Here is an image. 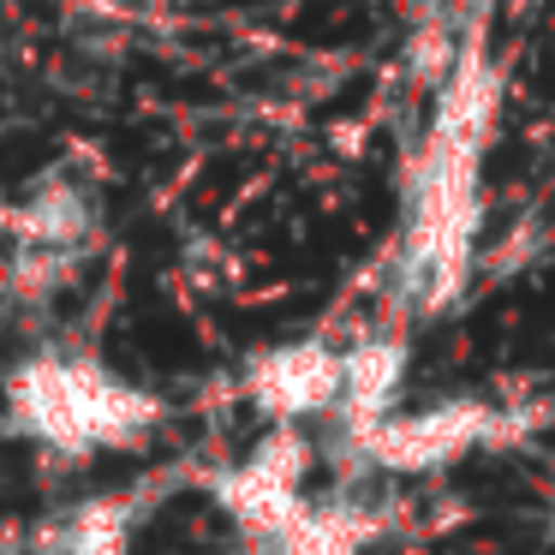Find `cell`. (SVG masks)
<instances>
[{
  "label": "cell",
  "mask_w": 555,
  "mask_h": 555,
  "mask_svg": "<svg viewBox=\"0 0 555 555\" xmlns=\"http://www.w3.org/2000/svg\"><path fill=\"white\" fill-rule=\"evenodd\" d=\"M502 108V78L483 61H460L436 96V120L424 138L418 162L406 173V221L400 245L388 257V299L395 311L436 317L460 305V293L478 275V228H483V197H478V162L483 138Z\"/></svg>",
  "instance_id": "6da1fadb"
},
{
  "label": "cell",
  "mask_w": 555,
  "mask_h": 555,
  "mask_svg": "<svg viewBox=\"0 0 555 555\" xmlns=\"http://www.w3.org/2000/svg\"><path fill=\"white\" fill-rule=\"evenodd\" d=\"M0 418L7 436L42 448L54 460L126 454L162 430V400L78 347H37L0 376Z\"/></svg>",
  "instance_id": "7a4b0ae2"
},
{
  "label": "cell",
  "mask_w": 555,
  "mask_h": 555,
  "mask_svg": "<svg viewBox=\"0 0 555 555\" xmlns=\"http://www.w3.org/2000/svg\"><path fill=\"white\" fill-rule=\"evenodd\" d=\"M507 412L495 400H430L418 412H395L388 424H376L371 436H347V448L359 454V466L388 472V478H430V472L460 466L466 454L502 442Z\"/></svg>",
  "instance_id": "3957f363"
},
{
  "label": "cell",
  "mask_w": 555,
  "mask_h": 555,
  "mask_svg": "<svg viewBox=\"0 0 555 555\" xmlns=\"http://www.w3.org/2000/svg\"><path fill=\"white\" fill-rule=\"evenodd\" d=\"M340 388H347V347L328 335H293L275 340L251 359L245 371V400L263 412L269 424H317L340 412Z\"/></svg>",
  "instance_id": "277c9868"
},
{
  "label": "cell",
  "mask_w": 555,
  "mask_h": 555,
  "mask_svg": "<svg viewBox=\"0 0 555 555\" xmlns=\"http://www.w3.org/2000/svg\"><path fill=\"white\" fill-rule=\"evenodd\" d=\"M102 233V197L85 173L49 168L7 204V245L13 251H54L85 263Z\"/></svg>",
  "instance_id": "5b68a950"
},
{
  "label": "cell",
  "mask_w": 555,
  "mask_h": 555,
  "mask_svg": "<svg viewBox=\"0 0 555 555\" xmlns=\"http://www.w3.org/2000/svg\"><path fill=\"white\" fill-rule=\"evenodd\" d=\"M412 376V347L400 328H364L347 340V388H340L335 430L340 436H371L376 424H388L400 412Z\"/></svg>",
  "instance_id": "8992f818"
},
{
  "label": "cell",
  "mask_w": 555,
  "mask_h": 555,
  "mask_svg": "<svg viewBox=\"0 0 555 555\" xmlns=\"http://www.w3.org/2000/svg\"><path fill=\"white\" fill-rule=\"evenodd\" d=\"M49 555H126L132 550V514L120 502H78L73 514H61L42 531Z\"/></svg>",
  "instance_id": "52a82bcc"
},
{
  "label": "cell",
  "mask_w": 555,
  "mask_h": 555,
  "mask_svg": "<svg viewBox=\"0 0 555 555\" xmlns=\"http://www.w3.org/2000/svg\"><path fill=\"white\" fill-rule=\"evenodd\" d=\"M150 7H185V0H150Z\"/></svg>",
  "instance_id": "ba28073f"
},
{
  "label": "cell",
  "mask_w": 555,
  "mask_h": 555,
  "mask_svg": "<svg viewBox=\"0 0 555 555\" xmlns=\"http://www.w3.org/2000/svg\"><path fill=\"white\" fill-rule=\"evenodd\" d=\"M0 430H7V418H0Z\"/></svg>",
  "instance_id": "9c48e42d"
}]
</instances>
